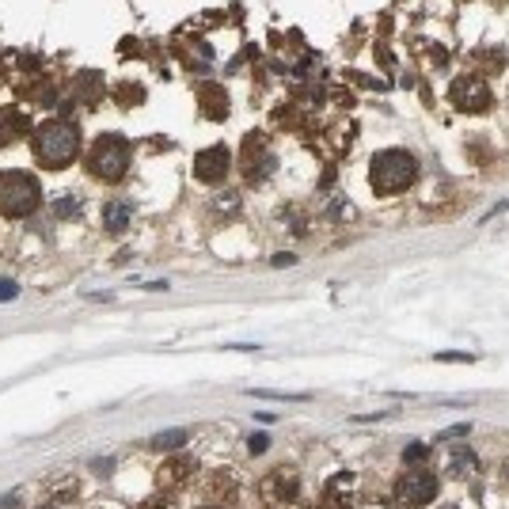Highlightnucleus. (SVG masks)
Instances as JSON below:
<instances>
[{
	"mask_svg": "<svg viewBox=\"0 0 509 509\" xmlns=\"http://www.w3.org/2000/svg\"><path fill=\"white\" fill-rule=\"evenodd\" d=\"M34 160H39L42 167H50V172H58V167H69L72 160L80 153V134L72 122H46V126L34 129Z\"/></svg>",
	"mask_w": 509,
	"mask_h": 509,
	"instance_id": "nucleus-1",
	"label": "nucleus"
},
{
	"mask_svg": "<svg viewBox=\"0 0 509 509\" xmlns=\"http://www.w3.org/2000/svg\"><path fill=\"white\" fill-rule=\"evenodd\" d=\"M414 175H418V160L407 148H384V153L373 156L369 183L376 194H399L414 183Z\"/></svg>",
	"mask_w": 509,
	"mask_h": 509,
	"instance_id": "nucleus-2",
	"label": "nucleus"
},
{
	"mask_svg": "<svg viewBox=\"0 0 509 509\" xmlns=\"http://www.w3.org/2000/svg\"><path fill=\"white\" fill-rule=\"evenodd\" d=\"M42 202V186L27 172H4L0 175V213L4 217H31Z\"/></svg>",
	"mask_w": 509,
	"mask_h": 509,
	"instance_id": "nucleus-3",
	"label": "nucleus"
},
{
	"mask_svg": "<svg viewBox=\"0 0 509 509\" xmlns=\"http://www.w3.org/2000/svg\"><path fill=\"white\" fill-rule=\"evenodd\" d=\"M88 172L103 183H118L129 172V145L118 134H103L88 153Z\"/></svg>",
	"mask_w": 509,
	"mask_h": 509,
	"instance_id": "nucleus-4",
	"label": "nucleus"
},
{
	"mask_svg": "<svg viewBox=\"0 0 509 509\" xmlns=\"http://www.w3.org/2000/svg\"><path fill=\"white\" fill-rule=\"evenodd\" d=\"M437 475H430V471H407V475L399 479V487H395V498L407 505H430L433 498H437Z\"/></svg>",
	"mask_w": 509,
	"mask_h": 509,
	"instance_id": "nucleus-5",
	"label": "nucleus"
},
{
	"mask_svg": "<svg viewBox=\"0 0 509 509\" xmlns=\"http://www.w3.org/2000/svg\"><path fill=\"white\" fill-rule=\"evenodd\" d=\"M228 172V148H205L202 156L194 160V175L202 179V183H217V179H224Z\"/></svg>",
	"mask_w": 509,
	"mask_h": 509,
	"instance_id": "nucleus-6",
	"label": "nucleus"
},
{
	"mask_svg": "<svg viewBox=\"0 0 509 509\" xmlns=\"http://www.w3.org/2000/svg\"><path fill=\"white\" fill-rule=\"evenodd\" d=\"M99 221H103L107 232H126V224L134 221V205L129 202H107L103 213H99Z\"/></svg>",
	"mask_w": 509,
	"mask_h": 509,
	"instance_id": "nucleus-7",
	"label": "nucleus"
},
{
	"mask_svg": "<svg viewBox=\"0 0 509 509\" xmlns=\"http://www.w3.org/2000/svg\"><path fill=\"white\" fill-rule=\"evenodd\" d=\"M27 134V118L20 115V110L12 107H0V148L12 145V141H20Z\"/></svg>",
	"mask_w": 509,
	"mask_h": 509,
	"instance_id": "nucleus-8",
	"label": "nucleus"
},
{
	"mask_svg": "<svg viewBox=\"0 0 509 509\" xmlns=\"http://www.w3.org/2000/svg\"><path fill=\"white\" fill-rule=\"evenodd\" d=\"M186 437H191L186 430H164V433H156V437H153V449H160V452L183 449V445H186Z\"/></svg>",
	"mask_w": 509,
	"mask_h": 509,
	"instance_id": "nucleus-9",
	"label": "nucleus"
},
{
	"mask_svg": "<svg viewBox=\"0 0 509 509\" xmlns=\"http://www.w3.org/2000/svg\"><path fill=\"white\" fill-rule=\"evenodd\" d=\"M251 395H259V399H285V403H308L312 399L308 392H270V388H254Z\"/></svg>",
	"mask_w": 509,
	"mask_h": 509,
	"instance_id": "nucleus-10",
	"label": "nucleus"
},
{
	"mask_svg": "<svg viewBox=\"0 0 509 509\" xmlns=\"http://www.w3.org/2000/svg\"><path fill=\"white\" fill-rule=\"evenodd\" d=\"M449 464L456 468V471H471V468H475V456H471L468 449H456V452L449 456Z\"/></svg>",
	"mask_w": 509,
	"mask_h": 509,
	"instance_id": "nucleus-11",
	"label": "nucleus"
},
{
	"mask_svg": "<svg viewBox=\"0 0 509 509\" xmlns=\"http://www.w3.org/2000/svg\"><path fill=\"white\" fill-rule=\"evenodd\" d=\"M20 297V285H15L12 278H0V304H4V300H15Z\"/></svg>",
	"mask_w": 509,
	"mask_h": 509,
	"instance_id": "nucleus-12",
	"label": "nucleus"
},
{
	"mask_svg": "<svg viewBox=\"0 0 509 509\" xmlns=\"http://www.w3.org/2000/svg\"><path fill=\"white\" fill-rule=\"evenodd\" d=\"M77 198H61V202L58 205H53V217H69V213H77Z\"/></svg>",
	"mask_w": 509,
	"mask_h": 509,
	"instance_id": "nucleus-13",
	"label": "nucleus"
},
{
	"mask_svg": "<svg viewBox=\"0 0 509 509\" xmlns=\"http://www.w3.org/2000/svg\"><path fill=\"white\" fill-rule=\"evenodd\" d=\"M191 468H194L191 460H175V464H167V475H172V479H183Z\"/></svg>",
	"mask_w": 509,
	"mask_h": 509,
	"instance_id": "nucleus-14",
	"label": "nucleus"
},
{
	"mask_svg": "<svg viewBox=\"0 0 509 509\" xmlns=\"http://www.w3.org/2000/svg\"><path fill=\"white\" fill-rule=\"evenodd\" d=\"M437 361H464V365H471V361H475V354H464V350L452 354V350H445V354H437Z\"/></svg>",
	"mask_w": 509,
	"mask_h": 509,
	"instance_id": "nucleus-15",
	"label": "nucleus"
},
{
	"mask_svg": "<svg viewBox=\"0 0 509 509\" xmlns=\"http://www.w3.org/2000/svg\"><path fill=\"white\" fill-rule=\"evenodd\" d=\"M422 456H426V445H407L403 449V460H411V464H418Z\"/></svg>",
	"mask_w": 509,
	"mask_h": 509,
	"instance_id": "nucleus-16",
	"label": "nucleus"
},
{
	"mask_svg": "<svg viewBox=\"0 0 509 509\" xmlns=\"http://www.w3.org/2000/svg\"><path fill=\"white\" fill-rule=\"evenodd\" d=\"M266 445H270V441H266V433H254V437L247 441V449H251V452H266Z\"/></svg>",
	"mask_w": 509,
	"mask_h": 509,
	"instance_id": "nucleus-17",
	"label": "nucleus"
},
{
	"mask_svg": "<svg viewBox=\"0 0 509 509\" xmlns=\"http://www.w3.org/2000/svg\"><path fill=\"white\" fill-rule=\"evenodd\" d=\"M464 433H468V422H464V426H452V430H445V433H437V437H441V441H452V437H464Z\"/></svg>",
	"mask_w": 509,
	"mask_h": 509,
	"instance_id": "nucleus-18",
	"label": "nucleus"
},
{
	"mask_svg": "<svg viewBox=\"0 0 509 509\" xmlns=\"http://www.w3.org/2000/svg\"><path fill=\"white\" fill-rule=\"evenodd\" d=\"M99 471V475H110V471H115V460H96V464H91Z\"/></svg>",
	"mask_w": 509,
	"mask_h": 509,
	"instance_id": "nucleus-19",
	"label": "nucleus"
},
{
	"mask_svg": "<svg viewBox=\"0 0 509 509\" xmlns=\"http://www.w3.org/2000/svg\"><path fill=\"white\" fill-rule=\"evenodd\" d=\"M0 509H20V498H15V494H4V498H0Z\"/></svg>",
	"mask_w": 509,
	"mask_h": 509,
	"instance_id": "nucleus-20",
	"label": "nucleus"
},
{
	"mask_svg": "<svg viewBox=\"0 0 509 509\" xmlns=\"http://www.w3.org/2000/svg\"><path fill=\"white\" fill-rule=\"evenodd\" d=\"M297 254H274V266H293Z\"/></svg>",
	"mask_w": 509,
	"mask_h": 509,
	"instance_id": "nucleus-21",
	"label": "nucleus"
},
{
	"mask_svg": "<svg viewBox=\"0 0 509 509\" xmlns=\"http://www.w3.org/2000/svg\"><path fill=\"white\" fill-rule=\"evenodd\" d=\"M42 509H53V505H42Z\"/></svg>",
	"mask_w": 509,
	"mask_h": 509,
	"instance_id": "nucleus-22",
	"label": "nucleus"
},
{
	"mask_svg": "<svg viewBox=\"0 0 509 509\" xmlns=\"http://www.w3.org/2000/svg\"><path fill=\"white\" fill-rule=\"evenodd\" d=\"M449 509H456V505H449Z\"/></svg>",
	"mask_w": 509,
	"mask_h": 509,
	"instance_id": "nucleus-23",
	"label": "nucleus"
}]
</instances>
